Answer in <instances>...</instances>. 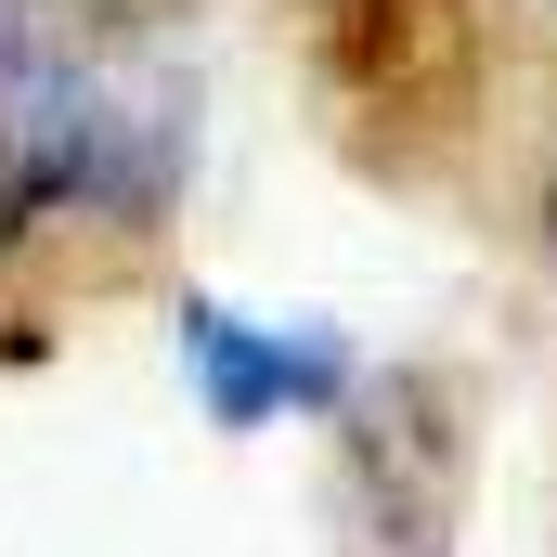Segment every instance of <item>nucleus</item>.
Here are the masks:
<instances>
[{
    "label": "nucleus",
    "instance_id": "7ed1b4c3",
    "mask_svg": "<svg viewBox=\"0 0 557 557\" xmlns=\"http://www.w3.org/2000/svg\"><path fill=\"white\" fill-rule=\"evenodd\" d=\"M350 506L376 519L389 506V532L376 557H428L441 545V519H454V389L441 376H363V403H350Z\"/></svg>",
    "mask_w": 557,
    "mask_h": 557
},
{
    "label": "nucleus",
    "instance_id": "f03ea898",
    "mask_svg": "<svg viewBox=\"0 0 557 557\" xmlns=\"http://www.w3.org/2000/svg\"><path fill=\"white\" fill-rule=\"evenodd\" d=\"M182 376H195L208 428H285L363 403V350L337 324H260L234 298H182Z\"/></svg>",
    "mask_w": 557,
    "mask_h": 557
},
{
    "label": "nucleus",
    "instance_id": "20e7f679",
    "mask_svg": "<svg viewBox=\"0 0 557 557\" xmlns=\"http://www.w3.org/2000/svg\"><path fill=\"white\" fill-rule=\"evenodd\" d=\"M545 273H557V182H545Z\"/></svg>",
    "mask_w": 557,
    "mask_h": 557
},
{
    "label": "nucleus",
    "instance_id": "f257e3e1",
    "mask_svg": "<svg viewBox=\"0 0 557 557\" xmlns=\"http://www.w3.org/2000/svg\"><path fill=\"white\" fill-rule=\"evenodd\" d=\"M195 182V39L143 0H0V260L156 234Z\"/></svg>",
    "mask_w": 557,
    "mask_h": 557
}]
</instances>
